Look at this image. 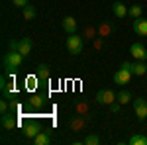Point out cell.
Segmentation results:
<instances>
[{"label": "cell", "instance_id": "1", "mask_svg": "<svg viewBox=\"0 0 147 145\" xmlns=\"http://www.w3.org/2000/svg\"><path fill=\"white\" fill-rule=\"evenodd\" d=\"M22 61H24V55L20 51H8V53L4 55V59H2V65H4V69H6L8 73H12L14 69H18L22 65Z\"/></svg>", "mask_w": 147, "mask_h": 145}, {"label": "cell", "instance_id": "2", "mask_svg": "<svg viewBox=\"0 0 147 145\" xmlns=\"http://www.w3.org/2000/svg\"><path fill=\"white\" fill-rule=\"evenodd\" d=\"M82 47H84L82 37H79L77 34H69V37H67V49H69V53L79 55L80 51H82Z\"/></svg>", "mask_w": 147, "mask_h": 145}, {"label": "cell", "instance_id": "3", "mask_svg": "<svg viewBox=\"0 0 147 145\" xmlns=\"http://www.w3.org/2000/svg\"><path fill=\"white\" fill-rule=\"evenodd\" d=\"M131 104H134V112H136V116H137V120H145L147 118V98H134L131 100Z\"/></svg>", "mask_w": 147, "mask_h": 145}, {"label": "cell", "instance_id": "4", "mask_svg": "<svg viewBox=\"0 0 147 145\" xmlns=\"http://www.w3.org/2000/svg\"><path fill=\"white\" fill-rule=\"evenodd\" d=\"M114 100H118V94H114L110 88L98 90V94H96V102H98V104H106V106H110V104H114Z\"/></svg>", "mask_w": 147, "mask_h": 145}, {"label": "cell", "instance_id": "5", "mask_svg": "<svg viewBox=\"0 0 147 145\" xmlns=\"http://www.w3.org/2000/svg\"><path fill=\"white\" fill-rule=\"evenodd\" d=\"M122 67L127 69V71H131V75H137V77H143L147 75V65H143L141 61H136V63H122Z\"/></svg>", "mask_w": 147, "mask_h": 145}, {"label": "cell", "instance_id": "6", "mask_svg": "<svg viewBox=\"0 0 147 145\" xmlns=\"http://www.w3.org/2000/svg\"><path fill=\"white\" fill-rule=\"evenodd\" d=\"M129 55L134 57L136 61H145L147 59V49L143 43H131L129 47Z\"/></svg>", "mask_w": 147, "mask_h": 145}, {"label": "cell", "instance_id": "7", "mask_svg": "<svg viewBox=\"0 0 147 145\" xmlns=\"http://www.w3.org/2000/svg\"><path fill=\"white\" fill-rule=\"evenodd\" d=\"M129 78H131V71H127V69H124V67H120L114 73V82H116V84H127Z\"/></svg>", "mask_w": 147, "mask_h": 145}, {"label": "cell", "instance_id": "8", "mask_svg": "<svg viewBox=\"0 0 147 145\" xmlns=\"http://www.w3.org/2000/svg\"><path fill=\"white\" fill-rule=\"evenodd\" d=\"M32 47H34V43H32V39H30V37H22V39L18 41V51H20V53H22L24 57H28V55H30Z\"/></svg>", "mask_w": 147, "mask_h": 145}, {"label": "cell", "instance_id": "9", "mask_svg": "<svg viewBox=\"0 0 147 145\" xmlns=\"http://www.w3.org/2000/svg\"><path fill=\"white\" fill-rule=\"evenodd\" d=\"M112 12L116 18H125L127 14H129V10H127V6H125L124 2H114L112 4Z\"/></svg>", "mask_w": 147, "mask_h": 145}, {"label": "cell", "instance_id": "10", "mask_svg": "<svg viewBox=\"0 0 147 145\" xmlns=\"http://www.w3.org/2000/svg\"><path fill=\"white\" fill-rule=\"evenodd\" d=\"M134 32L137 35H147V20L145 18H136L134 20Z\"/></svg>", "mask_w": 147, "mask_h": 145}, {"label": "cell", "instance_id": "11", "mask_svg": "<svg viewBox=\"0 0 147 145\" xmlns=\"http://www.w3.org/2000/svg\"><path fill=\"white\" fill-rule=\"evenodd\" d=\"M77 28H79V24H77V20H75L73 16H67V18L63 20V30H65L67 34H75Z\"/></svg>", "mask_w": 147, "mask_h": 145}, {"label": "cell", "instance_id": "12", "mask_svg": "<svg viewBox=\"0 0 147 145\" xmlns=\"http://www.w3.org/2000/svg\"><path fill=\"white\" fill-rule=\"evenodd\" d=\"M0 122H2V127H4V129H14V127L18 125L16 118H14L12 114H8V112H6V114H2V120H0Z\"/></svg>", "mask_w": 147, "mask_h": 145}, {"label": "cell", "instance_id": "13", "mask_svg": "<svg viewBox=\"0 0 147 145\" xmlns=\"http://www.w3.org/2000/svg\"><path fill=\"white\" fill-rule=\"evenodd\" d=\"M41 132V127H39V123H28L26 127H24V135L28 137V139H34L35 135Z\"/></svg>", "mask_w": 147, "mask_h": 145}, {"label": "cell", "instance_id": "14", "mask_svg": "<svg viewBox=\"0 0 147 145\" xmlns=\"http://www.w3.org/2000/svg\"><path fill=\"white\" fill-rule=\"evenodd\" d=\"M134 100V96H131V92L129 90H120L118 92V102L120 104H127V102Z\"/></svg>", "mask_w": 147, "mask_h": 145}, {"label": "cell", "instance_id": "15", "mask_svg": "<svg viewBox=\"0 0 147 145\" xmlns=\"http://www.w3.org/2000/svg\"><path fill=\"white\" fill-rule=\"evenodd\" d=\"M35 77H37V80H47V78H49V67H47V65H39Z\"/></svg>", "mask_w": 147, "mask_h": 145}, {"label": "cell", "instance_id": "16", "mask_svg": "<svg viewBox=\"0 0 147 145\" xmlns=\"http://www.w3.org/2000/svg\"><path fill=\"white\" fill-rule=\"evenodd\" d=\"M129 145H147V135H131L129 137Z\"/></svg>", "mask_w": 147, "mask_h": 145}, {"label": "cell", "instance_id": "17", "mask_svg": "<svg viewBox=\"0 0 147 145\" xmlns=\"http://www.w3.org/2000/svg\"><path fill=\"white\" fill-rule=\"evenodd\" d=\"M49 141H51V139H49V135L43 134V132H39V134L34 137V143H35V145H47Z\"/></svg>", "mask_w": 147, "mask_h": 145}, {"label": "cell", "instance_id": "18", "mask_svg": "<svg viewBox=\"0 0 147 145\" xmlns=\"http://www.w3.org/2000/svg\"><path fill=\"white\" fill-rule=\"evenodd\" d=\"M141 14H143V8L139 6V4H136V6H131L129 8V16L136 20V18H141Z\"/></svg>", "mask_w": 147, "mask_h": 145}, {"label": "cell", "instance_id": "19", "mask_svg": "<svg viewBox=\"0 0 147 145\" xmlns=\"http://www.w3.org/2000/svg\"><path fill=\"white\" fill-rule=\"evenodd\" d=\"M24 18H26V20H34V18H35V10H34V6H30V4H28V6L24 8Z\"/></svg>", "mask_w": 147, "mask_h": 145}, {"label": "cell", "instance_id": "20", "mask_svg": "<svg viewBox=\"0 0 147 145\" xmlns=\"http://www.w3.org/2000/svg\"><path fill=\"white\" fill-rule=\"evenodd\" d=\"M84 143H86V145H98V143H100V137L94 135V134H90V135L84 137Z\"/></svg>", "mask_w": 147, "mask_h": 145}, {"label": "cell", "instance_id": "21", "mask_svg": "<svg viewBox=\"0 0 147 145\" xmlns=\"http://www.w3.org/2000/svg\"><path fill=\"white\" fill-rule=\"evenodd\" d=\"M32 106H34V108H41V106H43V98H41V96H32Z\"/></svg>", "mask_w": 147, "mask_h": 145}, {"label": "cell", "instance_id": "22", "mask_svg": "<svg viewBox=\"0 0 147 145\" xmlns=\"http://www.w3.org/2000/svg\"><path fill=\"white\" fill-rule=\"evenodd\" d=\"M12 4H14V6H16V8H26V6H28V0H12Z\"/></svg>", "mask_w": 147, "mask_h": 145}, {"label": "cell", "instance_id": "23", "mask_svg": "<svg viewBox=\"0 0 147 145\" xmlns=\"http://www.w3.org/2000/svg\"><path fill=\"white\" fill-rule=\"evenodd\" d=\"M8 49H10V51H18V41H16V39L8 41Z\"/></svg>", "mask_w": 147, "mask_h": 145}, {"label": "cell", "instance_id": "24", "mask_svg": "<svg viewBox=\"0 0 147 145\" xmlns=\"http://www.w3.org/2000/svg\"><path fill=\"white\" fill-rule=\"evenodd\" d=\"M35 80H37V77H30V78H26V84H28L30 88H34V86H35V84H34Z\"/></svg>", "mask_w": 147, "mask_h": 145}, {"label": "cell", "instance_id": "25", "mask_svg": "<svg viewBox=\"0 0 147 145\" xmlns=\"http://www.w3.org/2000/svg\"><path fill=\"white\" fill-rule=\"evenodd\" d=\"M0 112H2V114H6V112H8V102H6V100L0 102Z\"/></svg>", "mask_w": 147, "mask_h": 145}]
</instances>
